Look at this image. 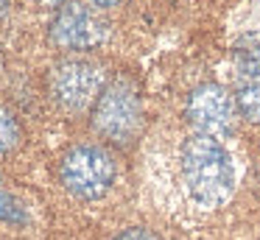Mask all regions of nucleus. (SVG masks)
<instances>
[{"mask_svg":"<svg viewBox=\"0 0 260 240\" xmlns=\"http://www.w3.org/2000/svg\"><path fill=\"white\" fill-rule=\"evenodd\" d=\"M179 173L185 193L202 210H218L235 193V162L224 140L190 134L179 148Z\"/></svg>","mask_w":260,"mask_h":240,"instance_id":"obj_1","label":"nucleus"},{"mask_svg":"<svg viewBox=\"0 0 260 240\" xmlns=\"http://www.w3.org/2000/svg\"><path fill=\"white\" fill-rule=\"evenodd\" d=\"M92 131L107 143L129 148L137 143L146 126V109H143L140 87L129 76H118L107 84L98 104L90 112Z\"/></svg>","mask_w":260,"mask_h":240,"instance_id":"obj_2","label":"nucleus"},{"mask_svg":"<svg viewBox=\"0 0 260 240\" xmlns=\"http://www.w3.org/2000/svg\"><path fill=\"white\" fill-rule=\"evenodd\" d=\"M59 182L73 198L98 201L118 182V159L101 143H76L59 159Z\"/></svg>","mask_w":260,"mask_h":240,"instance_id":"obj_3","label":"nucleus"},{"mask_svg":"<svg viewBox=\"0 0 260 240\" xmlns=\"http://www.w3.org/2000/svg\"><path fill=\"white\" fill-rule=\"evenodd\" d=\"M107 84V73L95 59H62L48 78L51 98L64 112H92Z\"/></svg>","mask_w":260,"mask_h":240,"instance_id":"obj_4","label":"nucleus"},{"mask_svg":"<svg viewBox=\"0 0 260 240\" xmlns=\"http://www.w3.org/2000/svg\"><path fill=\"white\" fill-rule=\"evenodd\" d=\"M185 117L190 123L193 134L224 140L235 131V123L241 117L235 104V95L218 81H204L193 87L185 98Z\"/></svg>","mask_w":260,"mask_h":240,"instance_id":"obj_5","label":"nucleus"},{"mask_svg":"<svg viewBox=\"0 0 260 240\" xmlns=\"http://www.w3.org/2000/svg\"><path fill=\"white\" fill-rule=\"evenodd\" d=\"M48 33L62 50H92L109 37V25L87 0H62L51 17Z\"/></svg>","mask_w":260,"mask_h":240,"instance_id":"obj_6","label":"nucleus"},{"mask_svg":"<svg viewBox=\"0 0 260 240\" xmlns=\"http://www.w3.org/2000/svg\"><path fill=\"white\" fill-rule=\"evenodd\" d=\"M235 104L243 120L260 123V31H249L235 42Z\"/></svg>","mask_w":260,"mask_h":240,"instance_id":"obj_7","label":"nucleus"},{"mask_svg":"<svg viewBox=\"0 0 260 240\" xmlns=\"http://www.w3.org/2000/svg\"><path fill=\"white\" fill-rule=\"evenodd\" d=\"M23 143V126L9 106L0 104V154H9Z\"/></svg>","mask_w":260,"mask_h":240,"instance_id":"obj_8","label":"nucleus"},{"mask_svg":"<svg viewBox=\"0 0 260 240\" xmlns=\"http://www.w3.org/2000/svg\"><path fill=\"white\" fill-rule=\"evenodd\" d=\"M0 223H9V226H23V223H28L25 204L3 187H0Z\"/></svg>","mask_w":260,"mask_h":240,"instance_id":"obj_9","label":"nucleus"},{"mask_svg":"<svg viewBox=\"0 0 260 240\" xmlns=\"http://www.w3.org/2000/svg\"><path fill=\"white\" fill-rule=\"evenodd\" d=\"M112 240H162V237L148 226H126V229H120Z\"/></svg>","mask_w":260,"mask_h":240,"instance_id":"obj_10","label":"nucleus"},{"mask_svg":"<svg viewBox=\"0 0 260 240\" xmlns=\"http://www.w3.org/2000/svg\"><path fill=\"white\" fill-rule=\"evenodd\" d=\"M87 3H92L95 9H109V6H118V3H123V0H87Z\"/></svg>","mask_w":260,"mask_h":240,"instance_id":"obj_11","label":"nucleus"},{"mask_svg":"<svg viewBox=\"0 0 260 240\" xmlns=\"http://www.w3.org/2000/svg\"><path fill=\"white\" fill-rule=\"evenodd\" d=\"M6 3H9V0H0V14H3V11H6Z\"/></svg>","mask_w":260,"mask_h":240,"instance_id":"obj_12","label":"nucleus"},{"mask_svg":"<svg viewBox=\"0 0 260 240\" xmlns=\"http://www.w3.org/2000/svg\"><path fill=\"white\" fill-rule=\"evenodd\" d=\"M0 73H3V53H0Z\"/></svg>","mask_w":260,"mask_h":240,"instance_id":"obj_13","label":"nucleus"}]
</instances>
